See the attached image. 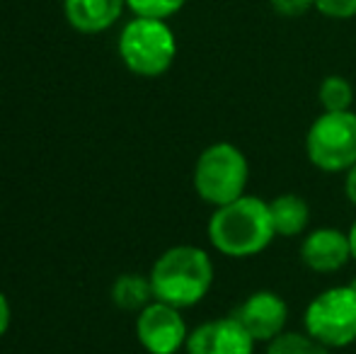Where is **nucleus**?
<instances>
[{"instance_id": "1", "label": "nucleus", "mask_w": 356, "mask_h": 354, "mask_svg": "<svg viewBox=\"0 0 356 354\" xmlns=\"http://www.w3.org/2000/svg\"><path fill=\"white\" fill-rule=\"evenodd\" d=\"M207 236L220 255L245 260L264 252L277 238L269 214V202L262 197L243 194L235 202L216 207L209 218Z\"/></svg>"}, {"instance_id": "2", "label": "nucleus", "mask_w": 356, "mask_h": 354, "mask_svg": "<svg viewBox=\"0 0 356 354\" xmlns=\"http://www.w3.org/2000/svg\"><path fill=\"white\" fill-rule=\"evenodd\" d=\"M213 260L199 246H172L150 267V287L158 301L175 308H192L213 287Z\"/></svg>"}, {"instance_id": "3", "label": "nucleus", "mask_w": 356, "mask_h": 354, "mask_svg": "<svg viewBox=\"0 0 356 354\" xmlns=\"http://www.w3.org/2000/svg\"><path fill=\"white\" fill-rule=\"evenodd\" d=\"M119 58L141 78H158L170 71L177 56V37L168 19L131 17L119 34Z\"/></svg>"}, {"instance_id": "4", "label": "nucleus", "mask_w": 356, "mask_h": 354, "mask_svg": "<svg viewBox=\"0 0 356 354\" xmlns=\"http://www.w3.org/2000/svg\"><path fill=\"white\" fill-rule=\"evenodd\" d=\"M250 163L235 143L218 141L207 146L194 163V189L209 207H223L248 194Z\"/></svg>"}, {"instance_id": "5", "label": "nucleus", "mask_w": 356, "mask_h": 354, "mask_svg": "<svg viewBox=\"0 0 356 354\" xmlns=\"http://www.w3.org/2000/svg\"><path fill=\"white\" fill-rule=\"evenodd\" d=\"M305 156L323 172H347L356 166V112H323L305 134Z\"/></svg>"}, {"instance_id": "6", "label": "nucleus", "mask_w": 356, "mask_h": 354, "mask_svg": "<svg viewBox=\"0 0 356 354\" xmlns=\"http://www.w3.org/2000/svg\"><path fill=\"white\" fill-rule=\"evenodd\" d=\"M303 330L330 350L356 342V289L352 284L320 291L305 306Z\"/></svg>"}, {"instance_id": "7", "label": "nucleus", "mask_w": 356, "mask_h": 354, "mask_svg": "<svg viewBox=\"0 0 356 354\" xmlns=\"http://www.w3.org/2000/svg\"><path fill=\"white\" fill-rule=\"evenodd\" d=\"M136 337L148 354H177L187 345L189 330L179 308L155 298L138 311Z\"/></svg>"}, {"instance_id": "8", "label": "nucleus", "mask_w": 356, "mask_h": 354, "mask_svg": "<svg viewBox=\"0 0 356 354\" xmlns=\"http://www.w3.org/2000/svg\"><path fill=\"white\" fill-rule=\"evenodd\" d=\"M245 330L252 335L254 342H272L286 330L289 323V303L279 296L277 291L269 289H259L252 291L233 313Z\"/></svg>"}, {"instance_id": "9", "label": "nucleus", "mask_w": 356, "mask_h": 354, "mask_svg": "<svg viewBox=\"0 0 356 354\" xmlns=\"http://www.w3.org/2000/svg\"><path fill=\"white\" fill-rule=\"evenodd\" d=\"M257 342L252 340L243 323L235 316L213 318L189 330L187 354H254Z\"/></svg>"}, {"instance_id": "10", "label": "nucleus", "mask_w": 356, "mask_h": 354, "mask_svg": "<svg viewBox=\"0 0 356 354\" xmlns=\"http://www.w3.org/2000/svg\"><path fill=\"white\" fill-rule=\"evenodd\" d=\"M300 260L315 274L339 272L354 260L349 233L330 226L315 228L300 241Z\"/></svg>"}, {"instance_id": "11", "label": "nucleus", "mask_w": 356, "mask_h": 354, "mask_svg": "<svg viewBox=\"0 0 356 354\" xmlns=\"http://www.w3.org/2000/svg\"><path fill=\"white\" fill-rule=\"evenodd\" d=\"M127 10V0H63L66 22L80 34L107 32Z\"/></svg>"}, {"instance_id": "12", "label": "nucleus", "mask_w": 356, "mask_h": 354, "mask_svg": "<svg viewBox=\"0 0 356 354\" xmlns=\"http://www.w3.org/2000/svg\"><path fill=\"white\" fill-rule=\"evenodd\" d=\"M269 214H272L274 231L282 238H296L305 233V228L310 226V216H313L310 204L296 192H284L269 199Z\"/></svg>"}, {"instance_id": "13", "label": "nucleus", "mask_w": 356, "mask_h": 354, "mask_svg": "<svg viewBox=\"0 0 356 354\" xmlns=\"http://www.w3.org/2000/svg\"><path fill=\"white\" fill-rule=\"evenodd\" d=\"M112 301L122 311H143L150 301H155L150 277L136 272L119 274L112 284Z\"/></svg>"}, {"instance_id": "14", "label": "nucleus", "mask_w": 356, "mask_h": 354, "mask_svg": "<svg viewBox=\"0 0 356 354\" xmlns=\"http://www.w3.org/2000/svg\"><path fill=\"white\" fill-rule=\"evenodd\" d=\"M323 112H347L354 104V88L344 76H327L318 88Z\"/></svg>"}, {"instance_id": "15", "label": "nucleus", "mask_w": 356, "mask_h": 354, "mask_svg": "<svg viewBox=\"0 0 356 354\" xmlns=\"http://www.w3.org/2000/svg\"><path fill=\"white\" fill-rule=\"evenodd\" d=\"M267 354H332L330 347L318 342L308 332H291L284 330L279 337L267 342Z\"/></svg>"}, {"instance_id": "16", "label": "nucleus", "mask_w": 356, "mask_h": 354, "mask_svg": "<svg viewBox=\"0 0 356 354\" xmlns=\"http://www.w3.org/2000/svg\"><path fill=\"white\" fill-rule=\"evenodd\" d=\"M187 0H127V10H131L134 17H153L168 19L184 8Z\"/></svg>"}, {"instance_id": "17", "label": "nucleus", "mask_w": 356, "mask_h": 354, "mask_svg": "<svg viewBox=\"0 0 356 354\" xmlns=\"http://www.w3.org/2000/svg\"><path fill=\"white\" fill-rule=\"evenodd\" d=\"M315 10L330 19L356 17V0H315Z\"/></svg>"}, {"instance_id": "18", "label": "nucleus", "mask_w": 356, "mask_h": 354, "mask_svg": "<svg viewBox=\"0 0 356 354\" xmlns=\"http://www.w3.org/2000/svg\"><path fill=\"white\" fill-rule=\"evenodd\" d=\"M269 5L282 17L296 19V17H303L305 13H310L315 8V0H269Z\"/></svg>"}, {"instance_id": "19", "label": "nucleus", "mask_w": 356, "mask_h": 354, "mask_svg": "<svg viewBox=\"0 0 356 354\" xmlns=\"http://www.w3.org/2000/svg\"><path fill=\"white\" fill-rule=\"evenodd\" d=\"M10 321H13V308H10V301L3 291H0V337L8 332Z\"/></svg>"}, {"instance_id": "20", "label": "nucleus", "mask_w": 356, "mask_h": 354, "mask_svg": "<svg viewBox=\"0 0 356 354\" xmlns=\"http://www.w3.org/2000/svg\"><path fill=\"white\" fill-rule=\"evenodd\" d=\"M344 197L352 207H356V166L344 172Z\"/></svg>"}, {"instance_id": "21", "label": "nucleus", "mask_w": 356, "mask_h": 354, "mask_svg": "<svg viewBox=\"0 0 356 354\" xmlns=\"http://www.w3.org/2000/svg\"><path fill=\"white\" fill-rule=\"evenodd\" d=\"M349 243H352V257L356 262V221H354V226L349 228Z\"/></svg>"}, {"instance_id": "22", "label": "nucleus", "mask_w": 356, "mask_h": 354, "mask_svg": "<svg viewBox=\"0 0 356 354\" xmlns=\"http://www.w3.org/2000/svg\"><path fill=\"white\" fill-rule=\"evenodd\" d=\"M352 287H354V289H356V277H354V282H352Z\"/></svg>"}]
</instances>
